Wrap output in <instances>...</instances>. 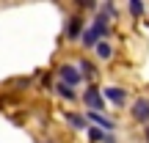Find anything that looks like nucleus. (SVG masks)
I'll use <instances>...</instances> for the list:
<instances>
[{"mask_svg":"<svg viewBox=\"0 0 149 143\" xmlns=\"http://www.w3.org/2000/svg\"><path fill=\"white\" fill-rule=\"evenodd\" d=\"M80 80H83V74H80L77 66H72V64H61L58 66V83L74 88V85H80Z\"/></svg>","mask_w":149,"mask_h":143,"instance_id":"f257e3e1","label":"nucleus"},{"mask_svg":"<svg viewBox=\"0 0 149 143\" xmlns=\"http://www.w3.org/2000/svg\"><path fill=\"white\" fill-rule=\"evenodd\" d=\"M83 102H86V107H88V110H94V113H100L102 107H105V99H102V94L97 91V85L86 88V94H83Z\"/></svg>","mask_w":149,"mask_h":143,"instance_id":"f03ea898","label":"nucleus"},{"mask_svg":"<svg viewBox=\"0 0 149 143\" xmlns=\"http://www.w3.org/2000/svg\"><path fill=\"white\" fill-rule=\"evenodd\" d=\"M102 99L113 102V105H124L127 102V91L119 88V85H108V88H102Z\"/></svg>","mask_w":149,"mask_h":143,"instance_id":"7ed1b4c3","label":"nucleus"},{"mask_svg":"<svg viewBox=\"0 0 149 143\" xmlns=\"http://www.w3.org/2000/svg\"><path fill=\"white\" fill-rule=\"evenodd\" d=\"M133 118L135 121H149V99L144 96V99H135L133 102Z\"/></svg>","mask_w":149,"mask_h":143,"instance_id":"20e7f679","label":"nucleus"},{"mask_svg":"<svg viewBox=\"0 0 149 143\" xmlns=\"http://www.w3.org/2000/svg\"><path fill=\"white\" fill-rule=\"evenodd\" d=\"M80 36H83V19L80 17H69V22H66V39L77 41Z\"/></svg>","mask_w":149,"mask_h":143,"instance_id":"39448f33","label":"nucleus"},{"mask_svg":"<svg viewBox=\"0 0 149 143\" xmlns=\"http://www.w3.org/2000/svg\"><path fill=\"white\" fill-rule=\"evenodd\" d=\"M88 121L94 124V127H100V129H113V121L108 116H102V113H94V110H88Z\"/></svg>","mask_w":149,"mask_h":143,"instance_id":"423d86ee","label":"nucleus"},{"mask_svg":"<svg viewBox=\"0 0 149 143\" xmlns=\"http://www.w3.org/2000/svg\"><path fill=\"white\" fill-rule=\"evenodd\" d=\"M91 30H94L97 36H100L102 41H105V36H108V17H105V14H100L94 22H91Z\"/></svg>","mask_w":149,"mask_h":143,"instance_id":"0eeeda50","label":"nucleus"},{"mask_svg":"<svg viewBox=\"0 0 149 143\" xmlns=\"http://www.w3.org/2000/svg\"><path fill=\"white\" fill-rule=\"evenodd\" d=\"M55 94H58L61 99H66V102H72L74 96H77V94H74V88H69V85H64V83H55Z\"/></svg>","mask_w":149,"mask_h":143,"instance_id":"6e6552de","label":"nucleus"},{"mask_svg":"<svg viewBox=\"0 0 149 143\" xmlns=\"http://www.w3.org/2000/svg\"><path fill=\"white\" fill-rule=\"evenodd\" d=\"M86 132H88V140H94V143H105L108 140V132L100 129V127H88Z\"/></svg>","mask_w":149,"mask_h":143,"instance_id":"1a4fd4ad","label":"nucleus"},{"mask_svg":"<svg viewBox=\"0 0 149 143\" xmlns=\"http://www.w3.org/2000/svg\"><path fill=\"white\" fill-rule=\"evenodd\" d=\"M80 41H83V47H88V50H91V47H97V41H102V39H100V36H97V33L88 28V30L80 36Z\"/></svg>","mask_w":149,"mask_h":143,"instance_id":"9d476101","label":"nucleus"},{"mask_svg":"<svg viewBox=\"0 0 149 143\" xmlns=\"http://www.w3.org/2000/svg\"><path fill=\"white\" fill-rule=\"evenodd\" d=\"M97 55H100V58L102 61H108V58H111V55H113V47H111V44H108V41H97Z\"/></svg>","mask_w":149,"mask_h":143,"instance_id":"9b49d317","label":"nucleus"},{"mask_svg":"<svg viewBox=\"0 0 149 143\" xmlns=\"http://www.w3.org/2000/svg\"><path fill=\"white\" fill-rule=\"evenodd\" d=\"M66 121H69L74 129H86V121H83V116H74V113H66Z\"/></svg>","mask_w":149,"mask_h":143,"instance_id":"f8f14e48","label":"nucleus"},{"mask_svg":"<svg viewBox=\"0 0 149 143\" xmlns=\"http://www.w3.org/2000/svg\"><path fill=\"white\" fill-rule=\"evenodd\" d=\"M77 66H80V74H83V77H94V64H88V61H77Z\"/></svg>","mask_w":149,"mask_h":143,"instance_id":"ddd939ff","label":"nucleus"},{"mask_svg":"<svg viewBox=\"0 0 149 143\" xmlns=\"http://www.w3.org/2000/svg\"><path fill=\"white\" fill-rule=\"evenodd\" d=\"M130 14H133V17L144 14V3H138V0H133V3H130Z\"/></svg>","mask_w":149,"mask_h":143,"instance_id":"4468645a","label":"nucleus"}]
</instances>
